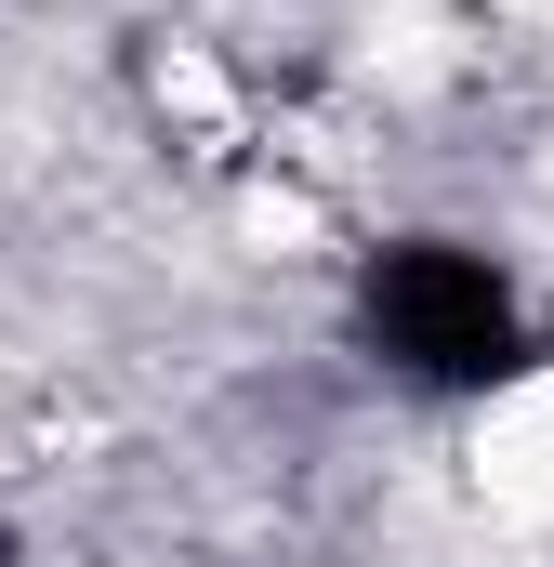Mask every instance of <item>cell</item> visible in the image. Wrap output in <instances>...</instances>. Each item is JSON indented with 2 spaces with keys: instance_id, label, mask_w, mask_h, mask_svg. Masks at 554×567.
Listing matches in <instances>:
<instances>
[{
  "instance_id": "cell-1",
  "label": "cell",
  "mask_w": 554,
  "mask_h": 567,
  "mask_svg": "<svg viewBox=\"0 0 554 567\" xmlns=\"http://www.w3.org/2000/svg\"><path fill=\"white\" fill-rule=\"evenodd\" d=\"M489 13H554V0H489Z\"/></svg>"
}]
</instances>
